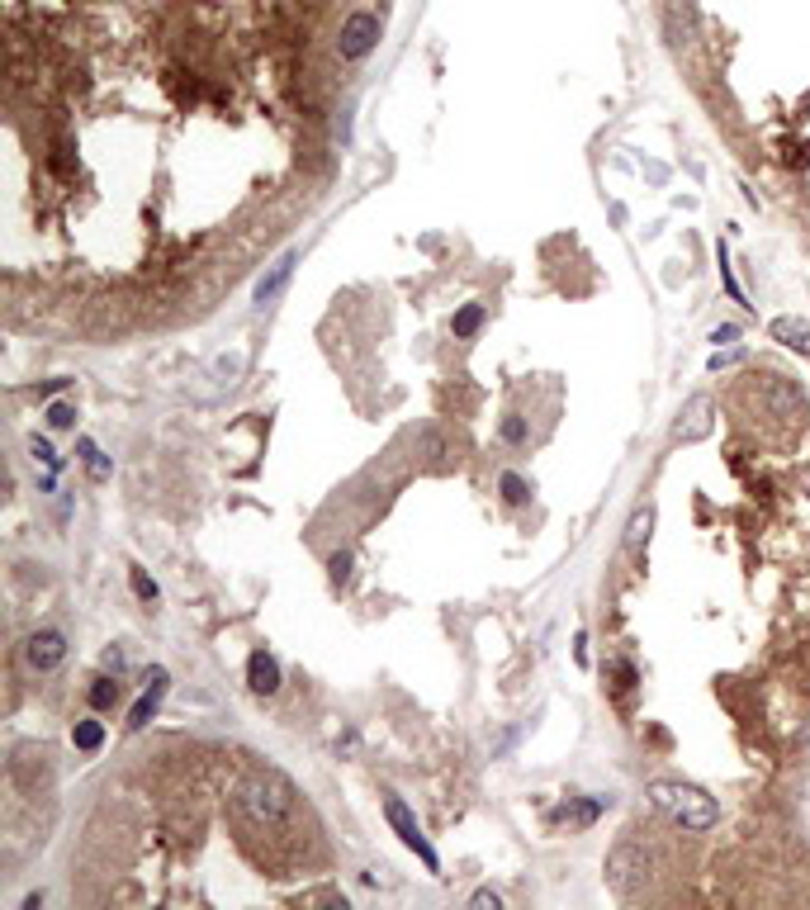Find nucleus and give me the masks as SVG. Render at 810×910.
Wrapping results in <instances>:
<instances>
[{"mask_svg": "<svg viewBox=\"0 0 810 910\" xmlns=\"http://www.w3.org/2000/svg\"><path fill=\"white\" fill-rule=\"evenodd\" d=\"M233 801H237V811H242V820H252L256 830H280V825L294 816V787H289L275 768H256V773H247Z\"/></svg>", "mask_w": 810, "mask_h": 910, "instance_id": "obj_1", "label": "nucleus"}, {"mask_svg": "<svg viewBox=\"0 0 810 910\" xmlns=\"http://www.w3.org/2000/svg\"><path fill=\"white\" fill-rule=\"evenodd\" d=\"M649 801H654L673 825H683V830H711V825L720 820L716 797L702 792L697 783H649Z\"/></svg>", "mask_w": 810, "mask_h": 910, "instance_id": "obj_2", "label": "nucleus"}, {"mask_svg": "<svg viewBox=\"0 0 810 910\" xmlns=\"http://www.w3.org/2000/svg\"><path fill=\"white\" fill-rule=\"evenodd\" d=\"M384 816H389V825L398 830V839H403V844H408V849H413V854L422 858V863H427V873H441V858H436V849L427 844V835L417 830L413 811H408V806H403V801H398L394 792L384 797Z\"/></svg>", "mask_w": 810, "mask_h": 910, "instance_id": "obj_3", "label": "nucleus"}, {"mask_svg": "<svg viewBox=\"0 0 810 910\" xmlns=\"http://www.w3.org/2000/svg\"><path fill=\"white\" fill-rule=\"evenodd\" d=\"M379 43V19L370 10H356V15H346L342 24V38H337V48H342L346 62H360V57H370V48Z\"/></svg>", "mask_w": 810, "mask_h": 910, "instance_id": "obj_4", "label": "nucleus"}, {"mask_svg": "<svg viewBox=\"0 0 810 910\" xmlns=\"http://www.w3.org/2000/svg\"><path fill=\"white\" fill-rule=\"evenodd\" d=\"M62 655H67V636H62V631H34V636L24 640V659H29V669H34V674L57 669Z\"/></svg>", "mask_w": 810, "mask_h": 910, "instance_id": "obj_5", "label": "nucleus"}, {"mask_svg": "<svg viewBox=\"0 0 810 910\" xmlns=\"http://www.w3.org/2000/svg\"><path fill=\"white\" fill-rule=\"evenodd\" d=\"M711 413H716V403L706 399V394H692L683 408V418H678V427H673V437L678 441H702L706 432H711Z\"/></svg>", "mask_w": 810, "mask_h": 910, "instance_id": "obj_6", "label": "nucleus"}, {"mask_svg": "<svg viewBox=\"0 0 810 910\" xmlns=\"http://www.w3.org/2000/svg\"><path fill=\"white\" fill-rule=\"evenodd\" d=\"M162 697H166V669H147V688H143V697L133 702V711H128V730H143L147 721L157 716Z\"/></svg>", "mask_w": 810, "mask_h": 910, "instance_id": "obj_7", "label": "nucleus"}, {"mask_svg": "<svg viewBox=\"0 0 810 910\" xmlns=\"http://www.w3.org/2000/svg\"><path fill=\"white\" fill-rule=\"evenodd\" d=\"M768 403H773L782 418H796V422L806 418V394L787 375H768Z\"/></svg>", "mask_w": 810, "mask_h": 910, "instance_id": "obj_8", "label": "nucleus"}, {"mask_svg": "<svg viewBox=\"0 0 810 910\" xmlns=\"http://www.w3.org/2000/svg\"><path fill=\"white\" fill-rule=\"evenodd\" d=\"M768 337L782 346H792V351H806L810 356V323L806 318H796V313H782V318H773L768 323Z\"/></svg>", "mask_w": 810, "mask_h": 910, "instance_id": "obj_9", "label": "nucleus"}, {"mask_svg": "<svg viewBox=\"0 0 810 910\" xmlns=\"http://www.w3.org/2000/svg\"><path fill=\"white\" fill-rule=\"evenodd\" d=\"M247 683H252V692H261V697L280 692V664H275V655L252 650V659H247Z\"/></svg>", "mask_w": 810, "mask_h": 910, "instance_id": "obj_10", "label": "nucleus"}, {"mask_svg": "<svg viewBox=\"0 0 810 910\" xmlns=\"http://www.w3.org/2000/svg\"><path fill=\"white\" fill-rule=\"evenodd\" d=\"M289 271H294V252L285 256V261H280V266H275V271L266 275V280H261V285H256V304H270V299H275V294L285 290V280H289Z\"/></svg>", "mask_w": 810, "mask_h": 910, "instance_id": "obj_11", "label": "nucleus"}, {"mask_svg": "<svg viewBox=\"0 0 810 910\" xmlns=\"http://www.w3.org/2000/svg\"><path fill=\"white\" fill-rule=\"evenodd\" d=\"M119 697H124V688H119V674H114V678H95V683H90V707H95V711L119 707Z\"/></svg>", "mask_w": 810, "mask_h": 910, "instance_id": "obj_12", "label": "nucleus"}, {"mask_svg": "<svg viewBox=\"0 0 810 910\" xmlns=\"http://www.w3.org/2000/svg\"><path fill=\"white\" fill-rule=\"evenodd\" d=\"M72 740H76V749H81V754H95V749L105 745V726H100V721H76Z\"/></svg>", "mask_w": 810, "mask_h": 910, "instance_id": "obj_13", "label": "nucleus"}, {"mask_svg": "<svg viewBox=\"0 0 810 910\" xmlns=\"http://www.w3.org/2000/svg\"><path fill=\"white\" fill-rule=\"evenodd\" d=\"M450 328H455V337H474V332L484 328V304H465V309L455 313Z\"/></svg>", "mask_w": 810, "mask_h": 910, "instance_id": "obj_14", "label": "nucleus"}, {"mask_svg": "<svg viewBox=\"0 0 810 910\" xmlns=\"http://www.w3.org/2000/svg\"><path fill=\"white\" fill-rule=\"evenodd\" d=\"M649 527H654V508H640L635 517H630V531H626V546L640 550L649 541Z\"/></svg>", "mask_w": 810, "mask_h": 910, "instance_id": "obj_15", "label": "nucleus"}, {"mask_svg": "<svg viewBox=\"0 0 810 910\" xmlns=\"http://www.w3.org/2000/svg\"><path fill=\"white\" fill-rule=\"evenodd\" d=\"M76 451H81V460H86V470L95 474V479H109V460L100 455V446H95V441L81 437V441H76Z\"/></svg>", "mask_w": 810, "mask_h": 910, "instance_id": "obj_16", "label": "nucleus"}, {"mask_svg": "<svg viewBox=\"0 0 810 910\" xmlns=\"http://www.w3.org/2000/svg\"><path fill=\"white\" fill-rule=\"evenodd\" d=\"M128 583H133V593H138L143 602H157V598H162V588H157V579H147V569H138V565L128 569Z\"/></svg>", "mask_w": 810, "mask_h": 910, "instance_id": "obj_17", "label": "nucleus"}, {"mask_svg": "<svg viewBox=\"0 0 810 910\" xmlns=\"http://www.w3.org/2000/svg\"><path fill=\"white\" fill-rule=\"evenodd\" d=\"M498 484H503V498H507V503H526V498H531V484H526L522 474H503Z\"/></svg>", "mask_w": 810, "mask_h": 910, "instance_id": "obj_18", "label": "nucleus"}, {"mask_svg": "<svg viewBox=\"0 0 810 910\" xmlns=\"http://www.w3.org/2000/svg\"><path fill=\"white\" fill-rule=\"evenodd\" d=\"M29 451H34V460H43V465H48V470H62V455H57L53 451V446H48V441H43V437H34V441H29Z\"/></svg>", "mask_w": 810, "mask_h": 910, "instance_id": "obj_19", "label": "nucleus"}, {"mask_svg": "<svg viewBox=\"0 0 810 910\" xmlns=\"http://www.w3.org/2000/svg\"><path fill=\"white\" fill-rule=\"evenodd\" d=\"M720 280H725V290H730V299L735 304H744V290H739V280H735V271H730V256H725V247H720Z\"/></svg>", "mask_w": 810, "mask_h": 910, "instance_id": "obj_20", "label": "nucleus"}, {"mask_svg": "<svg viewBox=\"0 0 810 910\" xmlns=\"http://www.w3.org/2000/svg\"><path fill=\"white\" fill-rule=\"evenodd\" d=\"M48 422L67 432V427H76V408H72V403H53V408H48Z\"/></svg>", "mask_w": 810, "mask_h": 910, "instance_id": "obj_21", "label": "nucleus"}, {"mask_svg": "<svg viewBox=\"0 0 810 910\" xmlns=\"http://www.w3.org/2000/svg\"><path fill=\"white\" fill-rule=\"evenodd\" d=\"M327 569H332V579H337V583H346V579H351V555H346V550H337V555L327 560Z\"/></svg>", "mask_w": 810, "mask_h": 910, "instance_id": "obj_22", "label": "nucleus"}, {"mask_svg": "<svg viewBox=\"0 0 810 910\" xmlns=\"http://www.w3.org/2000/svg\"><path fill=\"white\" fill-rule=\"evenodd\" d=\"M503 441L522 446V441H526V422H522V418H507V422H503Z\"/></svg>", "mask_w": 810, "mask_h": 910, "instance_id": "obj_23", "label": "nucleus"}, {"mask_svg": "<svg viewBox=\"0 0 810 910\" xmlns=\"http://www.w3.org/2000/svg\"><path fill=\"white\" fill-rule=\"evenodd\" d=\"M735 337H739V328H735V323H725V328H716V332H711V342H735Z\"/></svg>", "mask_w": 810, "mask_h": 910, "instance_id": "obj_24", "label": "nucleus"}, {"mask_svg": "<svg viewBox=\"0 0 810 910\" xmlns=\"http://www.w3.org/2000/svg\"><path fill=\"white\" fill-rule=\"evenodd\" d=\"M474 906H493V910H498V892H488V887H484V892H474Z\"/></svg>", "mask_w": 810, "mask_h": 910, "instance_id": "obj_25", "label": "nucleus"}, {"mask_svg": "<svg viewBox=\"0 0 810 910\" xmlns=\"http://www.w3.org/2000/svg\"><path fill=\"white\" fill-rule=\"evenodd\" d=\"M105 664L119 674V669H124V650H105Z\"/></svg>", "mask_w": 810, "mask_h": 910, "instance_id": "obj_26", "label": "nucleus"}]
</instances>
